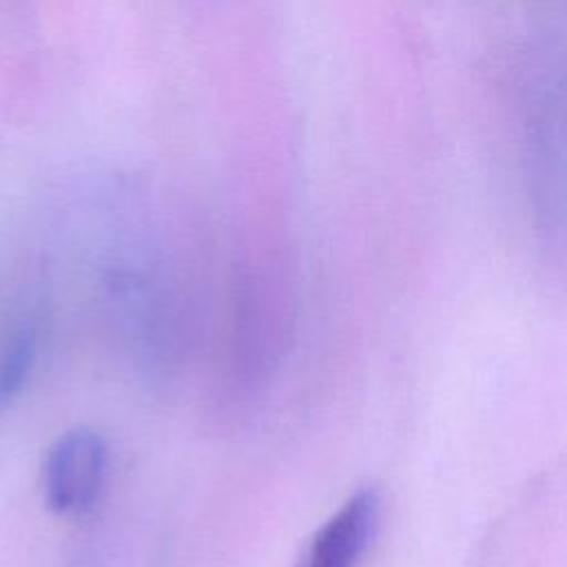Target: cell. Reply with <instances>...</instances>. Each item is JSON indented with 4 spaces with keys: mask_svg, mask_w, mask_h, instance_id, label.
<instances>
[{
    "mask_svg": "<svg viewBox=\"0 0 567 567\" xmlns=\"http://www.w3.org/2000/svg\"><path fill=\"white\" fill-rule=\"evenodd\" d=\"M106 445L91 427H73L55 439L42 461V496L58 516L86 514L102 494Z\"/></svg>",
    "mask_w": 567,
    "mask_h": 567,
    "instance_id": "cell-1",
    "label": "cell"
},
{
    "mask_svg": "<svg viewBox=\"0 0 567 567\" xmlns=\"http://www.w3.org/2000/svg\"><path fill=\"white\" fill-rule=\"evenodd\" d=\"M381 512L377 489L350 494L312 534L295 567H359Z\"/></svg>",
    "mask_w": 567,
    "mask_h": 567,
    "instance_id": "cell-2",
    "label": "cell"
},
{
    "mask_svg": "<svg viewBox=\"0 0 567 567\" xmlns=\"http://www.w3.org/2000/svg\"><path fill=\"white\" fill-rule=\"evenodd\" d=\"M35 361V332L31 326L16 328L0 350V410L11 405L24 390Z\"/></svg>",
    "mask_w": 567,
    "mask_h": 567,
    "instance_id": "cell-3",
    "label": "cell"
}]
</instances>
